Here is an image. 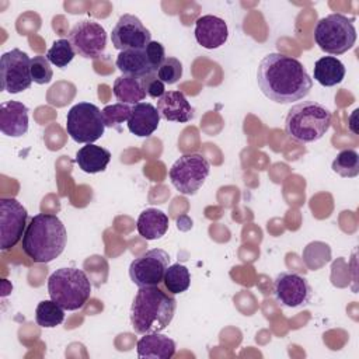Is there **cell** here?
<instances>
[{
  "label": "cell",
  "instance_id": "obj_1",
  "mask_svg": "<svg viewBox=\"0 0 359 359\" xmlns=\"http://www.w3.org/2000/svg\"><path fill=\"white\" fill-rule=\"evenodd\" d=\"M257 81L262 94L278 104L300 101L313 87V79L306 67L297 59L283 53H269L261 59Z\"/></svg>",
  "mask_w": 359,
  "mask_h": 359
},
{
  "label": "cell",
  "instance_id": "obj_2",
  "mask_svg": "<svg viewBox=\"0 0 359 359\" xmlns=\"http://www.w3.org/2000/svg\"><path fill=\"white\" fill-rule=\"evenodd\" d=\"M67 241L65 224L56 215H35L22 236V251L34 262H50L57 258Z\"/></svg>",
  "mask_w": 359,
  "mask_h": 359
},
{
  "label": "cell",
  "instance_id": "obj_3",
  "mask_svg": "<svg viewBox=\"0 0 359 359\" xmlns=\"http://www.w3.org/2000/svg\"><path fill=\"white\" fill-rule=\"evenodd\" d=\"M177 302L158 286L139 287L130 306V324L137 334L161 332L171 323Z\"/></svg>",
  "mask_w": 359,
  "mask_h": 359
},
{
  "label": "cell",
  "instance_id": "obj_4",
  "mask_svg": "<svg viewBox=\"0 0 359 359\" xmlns=\"http://www.w3.org/2000/svg\"><path fill=\"white\" fill-rule=\"evenodd\" d=\"M332 114L323 104L303 101L294 104L285 119V133L299 143H313L330 129Z\"/></svg>",
  "mask_w": 359,
  "mask_h": 359
},
{
  "label": "cell",
  "instance_id": "obj_5",
  "mask_svg": "<svg viewBox=\"0 0 359 359\" xmlns=\"http://www.w3.org/2000/svg\"><path fill=\"white\" fill-rule=\"evenodd\" d=\"M48 293L65 310L81 309L91 296V283L79 268H59L48 279Z\"/></svg>",
  "mask_w": 359,
  "mask_h": 359
},
{
  "label": "cell",
  "instance_id": "obj_6",
  "mask_svg": "<svg viewBox=\"0 0 359 359\" xmlns=\"http://www.w3.org/2000/svg\"><path fill=\"white\" fill-rule=\"evenodd\" d=\"M314 41L325 53L342 55L348 52L356 41L353 20L342 14H330L318 20L314 28Z\"/></svg>",
  "mask_w": 359,
  "mask_h": 359
},
{
  "label": "cell",
  "instance_id": "obj_7",
  "mask_svg": "<svg viewBox=\"0 0 359 359\" xmlns=\"http://www.w3.org/2000/svg\"><path fill=\"white\" fill-rule=\"evenodd\" d=\"M67 135L77 143H94L105 130L102 111L91 102L73 105L66 118Z\"/></svg>",
  "mask_w": 359,
  "mask_h": 359
},
{
  "label": "cell",
  "instance_id": "obj_8",
  "mask_svg": "<svg viewBox=\"0 0 359 359\" xmlns=\"http://www.w3.org/2000/svg\"><path fill=\"white\" fill-rule=\"evenodd\" d=\"M210 171L209 161L199 153L181 156L170 168V180L182 195H194L205 184Z\"/></svg>",
  "mask_w": 359,
  "mask_h": 359
},
{
  "label": "cell",
  "instance_id": "obj_9",
  "mask_svg": "<svg viewBox=\"0 0 359 359\" xmlns=\"http://www.w3.org/2000/svg\"><path fill=\"white\" fill-rule=\"evenodd\" d=\"M0 79L1 90L10 94H18L29 88L32 83L29 56L18 48L3 53L0 57Z\"/></svg>",
  "mask_w": 359,
  "mask_h": 359
},
{
  "label": "cell",
  "instance_id": "obj_10",
  "mask_svg": "<svg viewBox=\"0 0 359 359\" xmlns=\"http://www.w3.org/2000/svg\"><path fill=\"white\" fill-rule=\"evenodd\" d=\"M168 266V252L161 248H153L143 252L130 262L129 276L137 287L158 286L163 282Z\"/></svg>",
  "mask_w": 359,
  "mask_h": 359
},
{
  "label": "cell",
  "instance_id": "obj_11",
  "mask_svg": "<svg viewBox=\"0 0 359 359\" xmlns=\"http://www.w3.org/2000/svg\"><path fill=\"white\" fill-rule=\"evenodd\" d=\"M67 41L76 55L84 59H95L105 50L107 32L101 24L93 20H81L70 29Z\"/></svg>",
  "mask_w": 359,
  "mask_h": 359
},
{
  "label": "cell",
  "instance_id": "obj_12",
  "mask_svg": "<svg viewBox=\"0 0 359 359\" xmlns=\"http://www.w3.org/2000/svg\"><path fill=\"white\" fill-rule=\"evenodd\" d=\"M28 212L14 198L0 199V248L3 251L14 247L27 229Z\"/></svg>",
  "mask_w": 359,
  "mask_h": 359
},
{
  "label": "cell",
  "instance_id": "obj_13",
  "mask_svg": "<svg viewBox=\"0 0 359 359\" xmlns=\"http://www.w3.org/2000/svg\"><path fill=\"white\" fill-rule=\"evenodd\" d=\"M276 300L285 307H302L311 302L313 289L307 279L294 272H280L273 282Z\"/></svg>",
  "mask_w": 359,
  "mask_h": 359
},
{
  "label": "cell",
  "instance_id": "obj_14",
  "mask_svg": "<svg viewBox=\"0 0 359 359\" xmlns=\"http://www.w3.org/2000/svg\"><path fill=\"white\" fill-rule=\"evenodd\" d=\"M111 41L118 50L140 49L151 42V34L136 15L123 14L111 32Z\"/></svg>",
  "mask_w": 359,
  "mask_h": 359
},
{
  "label": "cell",
  "instance_id": "obj_15",
  "mask_svg": "<svg viewBox=\"0 0 359 359\" xmlns=\"http://www.w3.org/2000/svg\"><path fill=\"white\" fill-rule=\"evenodd\" d=\"M229 29L224 20L216 15H202L195 22V39L205 49H216L224 45Z\"/></svg>",
  "mask_w": 359,
  "mask_h": 359
},
{
  "label": "cell",
  "instance_id": "obj_16",
  "mask_svg": "<svg viewBox=\"0 0 359 359\" xmlns=\"http://www.w3.org/2000/svg\"><path fill=\"white\" fill-rule=\"evenodd\" d=\"M157 111L168 122H189L195 116V109L181 91H165L157 100Z\"/></svg>",
  "mask_w": 359,
  "mask_h": 359
},
{
  "label": "cell",
  "instance_id": "obj_17",
  "mask_svg": "<svg viewBox=\"0 0 359 359\" xmlns=\"http://www.w3.org/2000/svg\"><path fill=\"white\" fill-rule=\"evenodd\" d=\"M0 130L11 137H20L28 130V108L18 101H4L0 105Z\"/></svg>",
  "mask_w": 359,
  "mask_h": 359
},
{
  "label": "cell",
  "instance_id": "obj_18",
  "mask_svg": "<svg viewBox=\"0 0 359 359\" xmlns=\"http://www.w3.org/2000/svg\"><path fill=\"white\" fill-rule=\"evenodd\" d=\"M115 65L123 76H130L136 79H144L150 74L157 73L150 62L146 48L121 50Z\"/></svg>",
  "mask_w": 359,
  "mask_h": 359
},
{
  "label": "cell",
  "instance_id": "obj_19",
  "mask_svg": "<svg viewBox=\"0 0 359 359\" xmlns=\"http://www.w3.org/2000/svg\"><path fill=\"white\" fill-rule=\"evenodd\" d=\"M160 114L150 102H139L132 105L130 116L128 119V129L139 137H147L154 133L160 123Z\"/></svg>",
  "mask_w": 359,
  "mask_h": 359
},
{
  "label": "cell",
  "instance_id": "obj_20",
  "mask_svg": "<svg viewBox=\"0 0 359 359\" xmlns=\"http://www.w3.org/2000/svg\"><path fill=\"white\" fill-rule=\"evenodd\" d=\"M140 359H170L175 353V342L160 332L143 334L136 344Z\"/></svg>",
  "mask_w": 359,
  "mask_h": 359
},
{
  "label": "cell",
  "instance_id": "obj_21",
  "mask_svg": "<svg viewBox=\"0 0 359 359\" xmlns=\"http://www.w3.org/2000/svg\"><path fill=\"white\" fill-rule=\"evenodd\" d=\"M136 229L146 240L161 238L168 230V216L154 208L144 209L137 217Z\"/></svg>",
  "mask_w": 359,
  "mask_h": 359
},
{
  "label": "cell",
  "instance_id": "obj_22",
  "mask_svg": "<svg viewBox=\"0 0 359 359\" xmlns=\"http://www.w3.org/2000/svg\"><path fill=\"white\" fill-rule=\"evenodd\" d=\"M109 160H111L109 150L101 146H95L93 143L79 149L74 158L79 168L87 174H95V172L104 171Z\"/></svg>",
  "mask_w": 359,
  "mask_h": 359
},
{
  "label": "cell",
  "instance_id": "obj_23",
  "mask_svg": "<svg viewBox=\"0 0 359 359\" xmlns=\"http://www.w3.org/2000/svg\"><path fill=\"white\" fill-rule=\"evenodd\" d=\"M345 77V66L335 56H323L314 63V80L324 87L339 84Z\"/></svg>",
  "mask_w": 359,
  "mask_h": 359
},
{
  "label": "cell",
  "instance_id": "obj_24",
  "mask_svg": "<svg viewBox=\"0 0 359 359\" xmlns=\"http://www.w3.org/2000/svg\"><path fill=\"white\" fill-rule=\"evenodd\" d=\"M114 95L119 102L123 104H139L146 98V91L143 87L142 79L130 77V76H121L114 81Z\"/></svg>",
  "mask_w": 359,
  "mask_h": 359
},
{
  "label": "cell",
  "instance_id": "obj_25",
  "mask_svg": "<svg viewBox=\"0 0 359 359\" xmlns=\"http://www.w3.org/2000/svg\"><path fill=\"white\" fill-rule=\"evenodd\" d=\"M65 320V309L56 302L42 300L38 303L35 310V321L43 328H53L62 324Z\"/></svg>",
  "mask_w": 359,
  "mask_h": 359
},
{
  "label": "cell",
  "instance_id": "obj_26",
  "mask_svg": "<svg viewBox=\"0 0 359 359\" xmlns=\"http://www.w3.org/2000/svg\"><path fill=\"white\" fill-rule=\"evenodd\" d=\"M163 283L165 289L172 294L185 292L191 285V275L188 268L178 262L170 265L164 273Z\"/></svg>",
  "mask_w": 359,
  "mask_h": 359
},
{
  "label": "cell",
  "instance_id": "obj_27",
  "mask_svg": "<svg viewBox=\"0 0 359 359\" xmlns=\"http://www.w3.org/2000/svg\"><path fill=\"white\" fill-rule=\"evenodd\" d=\"M331 168L344 178H353L359 174V154L353 149H345L337 154Z\"/></svg>",
  "mask_w": 359,
  "mask_h": 359
},
{
  "label": "cell",
  "instance_id": "obj_28",
  "mask_svg": "<svg viewBox=\"0 0 359 359\" xmlns=\"http://www.w3.org/2000/svg\"><path fill=\"white\" fill-rule=\"evenodd\" d=\"M74 55H76V52L73 50V48L67 39L55 41L53 45L46 52L48 60L60 69L66 67L73 60Z\"/></svg>",
  "mask_w": 359,
  "mask_h": 359
},
{
  "label": "cell",
  "instance_id": "obj_29",
  "mask_svg": "<svg viewBox=\"0 0 359 359\" xmlns=\"http://www.w3.org/2000/svg\"><path fill=\"white\" fill-rule=\"evenodd\" d=\"M130 111H132V107L129 104H123V102L107 105L102 109V118H104L105 126L121 130V123H123L125 121L129 119Z\"/></svg>",
  "mask_w": 359,
  "mask_h": 359
},
{
  "label": "cell",
  "instance_id": "obj_30",
  "mask_svg": "<svg viewBox=\"0 0 359 359\" xmlns=\"http://www.w3.org/2000/svg\"><path fill=\"white\" fill-rule=\"evenodd\" d=\"M156 74L164 84H175L182 76V63L177 57L167 56Z\"/></svg>",
  "mask_w": 359,
  "mask_h": 359
},
{
  "label": "cell",
  "instance_id": "obj_31",
  "mask_svg": "<svg viewBox=\"0 0 359 359\" xmlns=\"http://www.w3.org/2000/svg\"><path fill=\"white\" fill-rule=\"evenodd\" d=\"M53 72L46 56L38 55L31 59V77L36 84H46L52 80Z\"/></svg>",
  "mask_w": 359,
  "mask_h": 359
},
{
  "label": "cell",
  "instance_id": "obj_32",
  "mask_svg": "<svg viewBox=\"0 0 359 359\" xmlns=\"http://www.w3.org/2000/svg\"><path fill=\"white\" fill-rule=\"evenodd\" d=\"M142 81H143V87H144L146 94L151 98L158 100L165 93L164 83L157 77V74H150V76L142 79Z\"/></svg>",
  "mask_w": 359,
  "mask_h": 359
}]
</instances>
